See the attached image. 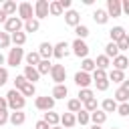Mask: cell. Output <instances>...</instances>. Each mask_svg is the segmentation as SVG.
<instances>
[{
    "label": "cell",
    "instance_id": "1",
    "mask_svg": "<svg viewBox=\"0 0 129 129\" xmlns=\"http://www.w3.org/2000/svg\"><path fill=\"white\" fill-rule=\"evenodd\" d=\"M6 103H8V109H12V111H22L24 105H26V99L22 97L20 91L10 89V91L6 93Z\"/></svg>",
    "mask_w": 129,
    "mask_h": 129
},
{
    "label": "cell",
    "instance_id": "2",
    "mask_svg": "<svg viewBox=\"0 0 129 129\" xmlns=\"http://www.w3.org/2000/svg\"><path fill=\"white\" fill-rule=\"evenodd\" d=\"M24 58V48L22 46H14L8 50V56H6V64L8 67H18Z\"/></svg>",
    "mask_w": 129,
    "mask_h": 129
},
{
    "label": "cell",
    "instance_id": "3",
    "mask_svg": "<svg viewBox=\"0 0 129 129\" xmlns=\"http://www.w3.org/2000/svg\"><path fill=\"white\" fill-rule=\"evenodd\" d=\"M71 48H73V54L79 56V58H87V54H89V44L85 40H81V38H75Z\"/></svg>",
    "mask_w": 129,
    "mask_h": 129
},
{
    "label": "cell",
    "instance_id": "4",
    "mask_svg": "<svg viewBox=\"0 0 129 129\" xmlns=\"http://www.w3.org/2000/svg\"><path fill=\"white\" fill-rule=\"evenodd\" d=\"M18 18H20L22 22L34 18V6H32L30 2H20V4H18Z\"/></svg>",
    "mask_w": 129,
    "mask_h": 129
},
{
    "label": "cell",
    "instance_id": "5",
    "mask_svg": "<svg viewBox=\"0 0 129 129\" xmlns=\"http://www.w3.org/2000/svg\"><path fill=\"white\" fill-rule=\"evenodd\" d=\"M22 28H24V22H22L18 16H10V18L6 20V24H4V32H8V34L20 32Z\"/></svg>",
    "mask_w": 129,
    "mask_h": 129
},
{
    "label": "cell",
    "instance_id": "6",
    "mask_svg": "<svg viewBox=\"0 0 129 129\" xmlns=\"http://www.w3.org/2000/svg\"><path fill=\"white\" fill-rule=\"evenodd\" d=\"M34 107L38 109V111H52L54 109V99L52 97H48V95H44V97H36L34 99Z\"/></svg>",
    "mask_w": 129,
    "mask_h": 129
},
{
    "label": "cell",
    "instance_id": "7",
    "mask_svg": "<svg viewBox=\"0 0 129 129\" xmlns=\"http://www.w3.org/2000/svg\"><path fill=\"white\" fill-rule=\"evenodd\" d=\"M50 79H52L56 85H64V81H67V71H64V67H62V64H52V69H50Z\"/></svg>",
    "mask_w": 129,
    "mask_h": 129
},
{
    "label": "cell",
    "instance_id": "8",
    "mask_svg": "<svg viewBox=\"0 0 129 129\" xmlns=\"http://www.w3.org/2000/svg\"><path fill=\"white\" fill-rule=\"evenodd\" d=\"M48 0H36L34 2V18L36 20H42L48 16Z\"/></svg>",
    "mask_w": 129,
    "mask_h": 129
},
{
    "label": "cell",
    "instance_id": "9",
    "mask_svg": "<svg viewBox=\"0 0 129 129\" xmlns=\"http://www.w3.org/2000/svg\"><path fill=\"white\" fill-rule=\"evenodd\" d=\"M69 48H71V46H69V42H67V40H60V42L52 44V56L60 60V58H64V56L69 54Z\"/></svg>",
    "mask_w": 129,
    "mask_h": 129
},
{
    "label": "cell",
    "instance_id": "10",
    "mask_svg": "<svg viewBox=\"0 0 129 129\" xmlns=\"http://www.w3.org/2000/svg\"><path fill=\"white\" fill-rule=\"evenodd\" d=\"M91 83H93V77H91L89 73H83V71L75 73V85H77L79 89H89Z\"/></svg>",
    "mask_w": 129,
    "mask_h": 129
},
{
    "label": "cell",
    "instance_id": "11",
    "mask_svg": "<svg viewBox=\"0 0 129 129\" xmlns=\"http://www.w3.org/2000/svg\"><path fill=\"white\" fill-rule=\"evenodd\" d=\"M107 14L109 16H113V18H117V16H121L123 12H121V0H107Z\"/></svg>",
    "mask_w": 129,
    "mask_h": 129
},
{
    "label": "cell",
    "instance_id": "12",
    "mask_svg": "<svg viewBox=\"0 0 129 129\" xmlns=\"http://www.w3.org/2000/svg\"><path fill=\"white\" fill-rule=\"evenodd\" d=\"M64 22H67L69 26H73V28H75V26H79V24H81V14H79L77 10H73V8H71V10H67V12H64Z\"/></svg>",
    "mask_w": 129,
    "mask_h": 129
},
{
    "label": "cell",
    "instance_id": "13",
    "mask_svg": "<svg viewBox=\"0 0 129 129\" xmlns=\"http://www.w3.org/2000/svg\"><path fill=\"white\" fill-rule=\"evenodd\" d=\"M36 52L40 54L42 60H50V58H52V44H50V42H40Z\"/></svg>",
    "mask_w": 129,
    "mask_h": 129
},
{
    "label": "cell",
    "instance_id": "14",
    "mask_svg": "<svg viewBox=\"0 0 129 129\" xmlns=\"http://www.w3.org/2000/svg\"><path fill=\"white\" fill-rule=\"evenodd\" d=\"M113 69H117V71H125V69H129V56H125V54H117V56L113 58Z\"/></svg>",
    "mask_w": 129,
    "mask_h": 129
},
{
    "label": "cell",
    "instance_id": "15",
    "mask_svg": "<svg viewBox=\"0 0 129 129\" xmlns=\"http://www.w3.org/2000/svg\"><path fill=\"white\" fill-rule=\"evenodd\" d=\"M60 125H62L64 129H73V127L77 125V115H75V113H64V115H60Z\"/></svg>",
    "mask_w": 129,
    "mask_h": 129
},
{
    "label": "cell",
    "instance_id": "16",
    "mask_svg": "<svg viewBox=\"0 0 129 129\" xmlns=\"http://www.w3.org/2000/svg\"><path fill=\"white\" fill-rule=\"evenodd\" d=\"M22 75H24V79H26L28 83H32V85L40 79V75H38L36 67H24V73H22Z\"/></svg>",
    "mask_w": 129,
    "mask_h": 129
},
{
    "label": "cell",
    "instance_id": "17",
    "mask_svg": "<svg viewBox=\"0 0 129 129\" xmlns=\"http://www.w3.org/2000/svg\"><path fill=\"white\" fill-rule=\"evenodd\" d=\"M8 121H10L14 127H18V125H24V121H26V113H24V111H12Z\"/></svg>",
    "mask_w": 129,
    "mask_h": 129
},
{
    "label": "cell",
    "instance_id": "18",
    "mask_svg": "<svg viewBox=\"0 0 129 129\" xmlns=\"http://www.w3.org/2000/svg\"><path fill=\"white\" fill-rule=\"evenodd\" d=\"M101 111H105V113H117V101L111 99V97L103 99V103H101Z\"/></svg>",
    "mask_w": 129,
    "mask_h": 129
},
{
    "label": "cell",
    "instance_id": "19",
    "mask_svg": "<svg viewBox=\"0 0 129 129\" xmlns=\"http://www.w3.org/2000/svg\"><path fill=\"white\" fill-rule=\"evenodd\" d=\"M42 121H44V123H48L50 127H56V125L60 123V115H58V113H54V111H46V113H44V117H42Z\"/></svg>",
    "mask_w": 129,
    "mask_h": 129
},
{
    "label": "cell",
    "instance_id": "20",
    "mask_svg": "<svg viewBox=\"0 0 129 129\" xmlns=\"http://www.w3.org/2000/svg\"><path fill=\"white\" fill-rule=\"evenodd\" d=\"M16 10H18V4L14 2V0H6L4 4H2V12L10 18V16H14L16 14Z\"/></svg>",
    "mask_w": 129,
    "mask_h": 129
},
{
    "label": "cell",
    "instance_id": "21",
    "mask_svg": "<svg viewBox=\"0 0 129 129\" xmlns=\"http://www.w3.org/2000/svg\"><path fill=\"white\" fill-rule=\"evenodd\" d=\"M127 32H125V28L123 26H113L111 30H109V36H111V42H119L123 36H125Z\"/></svg>",
    "mask_w": 129,
    "mask_h": 129
},
{
    "label": "cell",
    "instance_id": "22",
    "mask_svg": "<svg viewBox=\"0 0 129 129\" xmlns=\"http://www.w3.org/2000/svg\"><path fill=\"white\" fill-rule=\"evenodd\" d=\"M24 60H26V67H36L42 58H40V54H38L36 50H30V52L24 54Z\"/></svg>",
    "mask_w": 129,
    "mask_h": 129
},
{
    "label": "cell",
    "instance_id": "23",
    "mask_svg": "<svg viewBox=\"0 0 129 129\" xmlns=\"http://www.w3.org/2000/svg\"><path fill=\"white\" fill-rule=\"evenodd\" d=\"M69 95V89H67V85H54V89H52V93H50V97L56 101V99H64Z\"/></svg>",
    "mask_w": 129,
    "mask_h": 129
},
{
    "label": "cell",
    "instance_id": "24",
    "mask_svg": "<svg viewBox=\"0 0 129 129\" xmlns=\"http://www.w3.org/2000/svg\"><path fill=\"white\" fill-rule=\"evenodd\" d=\"M93 20H95L97 24H107V20H109V14H107V10H103V8H97V10L93 12Z\"/></svg>",
    "mask_w": 129,
    "mask_h": 129
},
{
    "label": "cell",
    "instance_id": "25",
    "mask_svg": "<svg viewBox=\"0 0 129 129\" xmlns=\"http://www.w3.org/2000/svg\"><path fill=\"white\" fill-rule=\"evenodd\" d=\"M107 79H109V83L113 81V83H123L125 81V73L123 71H117V69H111L109 73H107Z\"/></svg>",
    "mask_w": 129,
    "mask_h": 129
},
{
    "label": "cell",
    "instance_id": "26",
    "mask_svg": "<svg viewBox=\"0 0 129 129\" xmlns=\"http://www.w3.org/2000/svg\"><path fill=\"white\" fill-rule=\"evenodd\" d=\"M91 121H93V125H103L107 121V113L101 111V109H97V111L91 113Z\"/></svg>",
    "mask_w": 129,
    "mask_h": 129
},
{
    "label": "cell",
    "instance_id": "27",
    "mask_svg": "<svg viewBox=\"0 0 129 129\" xmlns=\"http://www.w3.org/2000/svg\"><path fill=\"white\" fill-rule=\"evenodd\" d=\"M10 42H12L14 46H22V44L26 42V32H24V30H20V32L10 34Z\"/></svg>",
    "mask_w": 129,
    "mask_h": 129
},
{
    "label": "cell",
    "instance_id": "28",
    "mask_svg": "<svg viewBox=\"0 0 129 129\" xmlns=\"http://www.w3.org/2000/svg\"><path fill=\"white\" fill-rule=\"evenodd\" d=\"M38 28H40V20H36V18H30V20H26L24 22V32H38Z\"/></svg>",
    "mask_w": 129,
    "mask_h": 129
},
{
    "label": "cell",
    "instance_id": "29",
    "mask_svg": "<svg viewBox=\"0 0 129 129\" xmlns=\"http://www.w3.org/2000/svg\"><path fill=\"white\" fill-rule=\"evenodd\" d=\"M117 54H121L119 48H117V42H107V46H105V56H107V58H115Z\"/></svg>",
    "mask_w": 129,
    "mask_h": 129
},
{
    "label": "cell",
    "instance_id": "30",
    "mask_svg": "<svg viewBox=\"0 0 129 129\" xmlns=\"http://www.w3.org/2000/svg\"><path fill=\"white\" fill-rule=\"evenodd\" d=\"M95 69H97V64H95V60H93V58H89V56H87V58H83V62H81V71H83V73H89V75H91Z\"/></svg>",
    "mask_w": 129,
    "mask_h": 129
},
{
    "label": "cell",
    "instance_id": "31",
    "mask_svg": "<svg viewBox=\"0 0 129 129\" xmlns=\"http://www.w3.org/2000/svg\"><path fill=\"white\" fill-rule=\"evenodd\" d=\"M50 69H52L50 60H40V62L36 64V71H38L40 77H42V75H50Z\"/></svg>",
    "mask_w": 129,
    "mask_h": 129
},
{
    "label": "cell",
    "instance_id": "32",
    "mask_svg": "<svg viewBox=\"0 0 129 129\" xmlns=\"http://www.w3.org/2000/svg\"><path fill=\"white\" fill-rule=\"evenodd\" d=\"M64 10H62V6L58 4V0H52L50 4H48V14H52V16H60Z\"/></svg>",
    "mask_w": 129,
    "mask_h": 129
},
{
    "label": "cell",
    "instance_id": "33",
    "mask_svg": "<svg viewBox=\"0 0 129 129\" xmlns=\"http://www.w3.org/2000/svg\"><path fill=\"white\" fill-rule=\"evenodd\" d=\"M20 93H22V97H24V99H26V97H34V95H36V85L26 83V85L20 89Z\"/></svg>",
    "mask_w": 129,
    "mask_h": 129
},
{
    "label": "cell",
    "instance_id": "34",
    "mask_svg": "<svg viewBox=\"0 0 129 129\" xmlns=\"http://www.w3.org/2000/svg\"><path fill=\"white\" fill-rule=\"evenodd\" d=\"M67 107H69V113H79V111L83 109V103H81V101L75 97V99H69Z\"/></svg>",
    "mask_w": 129,
    "mask_h": 129
},
{
    "label": "cell",
    "instance_id": "35",
    "mask_svg": "<svg viewBox=\"0 0 129 129\" xmlns=\"http://www.w3.org/2000/svg\"><path fill=\"white\" fill-rule=\"evenodd\" d=\"M95 64H97V69L107 71V67L111 64V58H107L105 54H99V56H97V60H95Z\"/></svg>",
    "mask_w": 129,
    "mask_h": 129
},
{
    "label": "cell",
    "instance_id": "36",
    "mask_svg": "<svg viewBox=\"0 0 129 129\" xmlns=\"http://www.w3.org/2000/svg\"><path fill=\"white\" fill-rule=\"evenodd\" d=\"M93 97H95V93H93L91 89H79L77 99H79L81 103H85V101H89V99H93Z\"/></svg>",
    "mask_w": 129,
    "mask_h": 129
},
{
    "label": "cell",
    "instance_id": "37",
    "mask_svg": "<svg viewBox=\"0 0 129 129\" xmlns=\"http://www.w3.org/2000/svg\"><path fill=\"white\" fill-rule=\"evenodd\" d=\"M75 34H77V38L85 40V38L89 36V26H85V24H79V26H75Z\"/></svg>",
    "mask_w": 129,
    "mask_h": 129
},
{
    "label": "cell",
    "instance_id": "38",
    "mask_svg": "<svg viewBox=\"0 0 129 129\" xmlns=\"http://www.w3.org/2000/svg\"><path fill=\"white\" fill-rule=\"evenodd\" d=\"M113 99L117 101V105H119V103H129V95H127V93H125L121 87L115 91V97H113Z\"/></svg>",
    "mask_w": 129,
    "mask_h": 129
},
{
    "label": "cell",
    "instance_id": "39",
    "mask_svg": "<svg viewBox=\"0 0 129 129\" xmlns=\"http://www.w3.org/2000/svg\"><path fill=\"white\" fill-rule=\"evenodd\" d=\"M83 109H85L87 113H93V111H97V109H99V103H97V99L93 97V99L85 101V103H83Z\"/></svg>",
    "mask_w": 129,
    "mask_h": 129
},
{
    "label": "cell",
    "instance_id": "40",
    "mask_svg": "<svg viewBox=\"0 0 129 129\" xmlns=\"http://www.w3.org/2000/svg\"><path fill=\"white\" fill-rule=\"evenodd\" d=\"M89 121H91V113H87L85 109H81V111L77 113V123H79V125H87Z\"/></svg>",
    "mask_w": 129,
    "mask_h": 129
},
{
    "label": "cell",
    "instance_id": "41",
    "mask_svg": "<svg viewBox=\"0 0 129 129\" xmlns=\"http://www.w3.org/2000/svg\"><path fill=\"white\" fill-rule=\"evenodd\" d=\"M91 77H93V83H95V81H105V79H107V73L101 71V69H95V71L91 73Z\"/></svg>",
    "mask_w": 129,
    "mask_h": 129
},
{
    "label": "cell",
    "instance_id": "42",
    "mask_svg": "<svg viewBox=\"0 0 129 129\" xmlns=\"http://www.w3.org/2000/svg\"><path fill=\"white\" fill-rule=\"evenodd\" d=\"M117 48H119V52H121V50H129V34H125V36L117 42Z\"/></svg>",
    "mask_w": 129,
    "mask_h": 129
},
{
    "label": "cell",
    "instance_id": "43",
    "mask_svg": "<svg viewBox=\"0 0 129 129\" xmlns=\"http://www.w3.org/2000/svg\"><path fill=\"white\" fill-rule=\"evenodd\" d=\"M117 113L121 117H129V103H119L117 105Z\"/></svg>",
    "mask_w": 129,
    "mask_h": 129
},
{
    "label": "cell",
    "instance_id": "44",
    "mask_svg": "<svg viewBox=\"0 0 129 129\" xmlns=\"http://www.w3.org/2000/svg\"><path fill=\"white\" fill-rule=\"evenodd\" d=\"M8 46H10V34L0 32V48H8Z\"/></svg>",
    "mask_w": 129,
    "mask_h": 129
},
{
    "label": "cell",
    "instance_id": "45",
    "mask_svg": "<svg viewBox=\"0 0 129 129\" xmlns=\"http://www.w3.org/2000/svg\"><path fill=\"white\" fill-rule=\"evenodd\" d=\"M26 83H28V81L24 79V75H18V77L14 79V89H16V91H20V89H22Z\"/></svg>",
    "mask_w": 129,
    "mask_h": 129
},
{
    "label": "cell",
    "instance_id": "46",
    "mask_svg": "<svg viewBox=\"0 0 129 129\" xmlns=\"http://www.w3.org/2000/svg\"><path fill=\"white\" fill-rule=\"evenodd\" d=\"M8 83V69L6 67H0V87Z\"/></svg>",
    "mask_w": 129,
    "mask_h": 129
},
{
    "label": "cell",
    "instance_id": "47",
    "mask_svg": "<svg viewBox=\"0 0 129 129\" xmlns=\"http://www.w3.org/2000/svg\"><path fill=\"white\" fill-rule=\"evenodd\" d=\"M95 87H97V91H107V89H109V79H105V81H95Z\"/></svg>",
    "mask_w": 129,
    "mask_h": 129
},
{
    "label": "cell",
    "instance_id": "48",
    "mask_svg": "<svg viewBox=\"0 0 129 129\" xmlns=\"http://www.w3.org/2000/svg\"><path fill=\"white\" fill-rule=\"evenodd\" d=\"M8 119H10L8 109H2V111H0V127H2V125H6V123H8Z\"/></svg>",
    "mask_w": 129,
    "mask_h": 129
},
{
    "label": "cell",
    "instance_id": "49",
    "mask_svg": "<svg viewBox=\"0 0 129 129\" xmlns=\"http://www.w3.org/2000/svg\"><path fill=\"white\" fill-rule=\"evenodd\" d=\"M34 129H50V125H48V123H44V121L40 119V121H36V123H34Z\"/></svg>",
    "mask_w": 129,
    "mask_h": 129
},
{
    "label": "cell",
    "instance_id": "50",
    "mask_svg": "<svg viewBox=\"0 0 129 129\" xmlns=\"http://www.w3.org/2000/svg\"><path fill=\"white\" fill-rule=\"evenodd\" d=\"M58 4H60L62 10L67 12V10H71V4H73V2H71V0H58Z\"/></svg>",
    "mask_w": 129,
    "mask_h": 129
},
{
    "label": "cell",
    "instance_id": "51",
    "mask_svg": "<svg viewBox=\"0 0 129 129\" xmlns=\"http://www.w3.org/2000/svg\"><path fill=\"white\" fill-rule=\"evenodd\" d=\"M121 12H125L129 16V0H121Z\"/></svg>",
    "mask_w": 129,
    "mask_h": 129
},
{
    "label": "cell",
    "instance_id": "52",
    "mask_svg": "<svg viewBox=\"0 0 129 129\" xmlns=\"http://www.w3.org/2000/svg\"><path fill=\"white\" fill-rule=\"evenodd\" d=\"M121 89H123V91H125V93L129 95V79H125V81L121 83Z\"/></svg>",
    "mask_w": 129,
    "mask_h": 129
},
{
    "label": "cell",
    "instance_id": "53",
    "mask_svg": "<svg viewBox=\"0 0 129 129\" xmlns=\"http://www.w3.org/2000/svg\"><path fill=\"white\" fill-rule=\"evenodd\" d=\"M2 109H8V103H6V97H0V111Z\"/></svg>",
    "mask_w": 129,
    "mask_h": 129
},
{
    "label": "cell",
    "instance_id": "54",
    "mask_svg": "<svg viewBox=\"0 0 129 129\" xmlns=\"http://www.w3.org/2000/svg\"><path fill=\"white\" fill-rule=\"evenodd\" d=\"M6 20H8V16L2 12V8H0V24H6Z\"/></svg>",
    "mask_w": 129,
    "mask_h": 129
},
{
    "label": "cell",
    "instance_id": "55",
    "mask_svg": "<svg viewBox=\"0 0 129 129\" xmlns=\"http://www.w3.org/2000/svg\"><path fill=\"white\" fill-rule=\"evenodd\" d=\"M4 62H6V56H4V54H2V52H0V67H2V64H4Z\"/></svg>",
    "mask_w": 129,
    "mask_h": 129
},
{
    "label": "cell",
    "instance_id": "56",
    "mask_svg": "<svg viewBox=\"0 0 129 129\" xmlns=\"http://www.w3.org/2000/svg\"><path fill=\"white\" fill-rule=\"evenodd\" d=\"M89 129H101V125H91Z\"/></svg>",
    "mask_w": 129,
    "mask_h": 129
},
{
    "label": "cell",
    "instance_id": "57",
    "mask_svg": "<svg viewBox=\"0 0 129 129\" xmlns=\"http://www.w3.org/2000/svg\"><path fill=\"white\" fill-rule=\"evenodd\" d=\"M50 129H62V127H58V125H56V127H50Z\"/></svg>",
    "mask_w": 129,
    "mask_h": 129
},
{
    "label": "cell",
    "instance_id": "58",
    "mask_svg": "<svg viewBox=\"0 0 129 129\" xmlns=\"http://www.w3.org/2000/svg\"><path fill=\"white\" fill-rule=\"evenodd\" d=\"M111 129H119V127H111Z\"/></svg>",
    "mask_w": 129,
    "mask_h": 129
},
{
    "label": "cell",
    "instance_id": "59",
    "mask_svg": "<svg viewBox=\"0 0 129 129\" xmlns=\"http://www.w3.org/2000/svg\"><path fill=\"white\" fill-rule=\"evenodd\" d=\"M73 129H75V127H73Z\"/></svg>",
    "mask_w": 129,
    "mask_h": 129
}]
</instances>
